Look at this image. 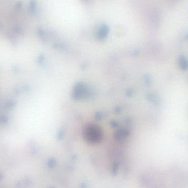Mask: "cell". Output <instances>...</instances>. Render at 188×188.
<instances>
[{
	"label": "cell",
	"instance_id": "cell-1",
	"mask_svg": "<svg viewBox=\"0 0 188 188\" xmlns=\"http://www.w3.org/2000/svg\"><path fill=\"white\" fill-rule=\"evenodd\" d=\"M84 135L88 141L96 142L101 139L102 132L98 126L95 125H90L86 128Z\"/></svg>",
	"mask_w": 188,
	"mask_h": 188
}]
</instances>
